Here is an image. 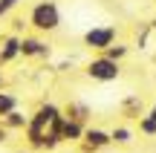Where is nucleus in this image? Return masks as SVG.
I'll return each instance as SVG.
<instances>
[{
  "label": "nucleus",
  "instance_id": "obj_17",
  "mask_svg": "<svg viewBox=\"0 0 156 153\" xmlns=\"http://www.w3.org/2000/svg\"><path fill=\"white\" fill-rule=\"evenodd\" d=\"M26 26H29V20H26V17H15V20H12V32H15V35H20Z\"/></svg>",
  "mask_w": 156,
  "mask_h": 153
},
{
  "label": "nucleus",
  "instance_id": "obj_18",
  "mask_svg": "<svg viewBox=\"0 0 156 153\" xmlns=\"http://www.w3.org/2000/svg\"><path fill=\"white\" fill-rule=\"evenodd\" d=\"M9 142H12V130L0 121V144H9Z\"/></svg>",
  "mask_w": 156,
  "mask_h": 153
},
{
  "label": "nucleus",
  "instance_id": "obj_11",
  "mask_svg": "<svg viewBox=\"0 0 156 153\" xmlns=\"http://www.w3.org/2000/svg\"><path fill=\"white\" fill-rule=\"evenodd\" d=\"M64 116H67V119H75V121H84V124H87V119L93 116V110H90L84 101H69L67 107H64Z\"/></svg>",
  "mask_w": 156,
  "mask_h": 153
},
{
  "label": "nucleus",
  "instance_id": "obj_22",
  "mask_svg": "<svg viewBox=\"0 0 156 153\" xmlns=\"http://www.w3.org/2000/svg\"><path fill=\"white\" fill-rule=\"evenodd\" d=\"M153 26H156V20H153Z\"/></svg>",
  "mask_w": 156,
  "mask_h": 153
},
{
  "label": "nucleus",
  "instance_id": "obj_1",
  "mask_svg": "<svg viewBox=\"0 0 156 153\" xmlns=\"http://www.w3.org/2000/svg\"><path fill=\"white\" fill-rule=\"evenodd\" d=\"M64 119V110L52 101H44L38 104L35 113H29V127L23 130V139H26V148L29 150H44V142L49 136L52 124Z\"/></svg>",
  "mask_w": 156,
  "mask_h": 153
},
{
  "label": "nucleus",
  "instance_id": "obj_3",
  "mask_svg": "<svg viewBox=\"0 0 156 153\" xmlns=\"http://www.w3.org/2000/svg\"><path fill=\"white\" fill-rule=\"evenodd\" d=\"M84 75L95 84H110V81L122 78V61H113L104 52H95L87 64H84Z\"/></svg>",
  "mask_w": 156,
  "mask_h": 153
},
{
  "label": "nucleus",
  "instance_id": "obj_15",
  "mask_svg": "<svg viewBox=\"0 0 156 153\" xmlns=\"http://www.w3.org/2000/svg\"><path fill=\"white\" fill-rule=\"evenodd\" d=\"M139 133H142V136H156V119H151V116H139Z\"/></svg>",
  "mask_w": 156,
  "mask_h": 153
},
{
  "label": "nucleus",
  "instance_id": "obj_2",
  "mask_svg": "<svg viewBox=\"0 0 156 153\" xmlns=\"http://www.w3.org/2000/svg\"><path fill=\"white\" fill-rule=\"evenodd\" d=\"M26 20H29V29H35L38 35H52V32H58L61 23H64L61 6H58L55 0H38V3L29 6Z\"/></svg>",
  "mask_w": 156,
  "mask_h": 153
},
{
  "label": "nucleus",
  "instance_id": "obj_21",
  "mask_svg": "<svg viewBox=\"0 0 156 153\" xmlns=\"http://www.w3.org/2000/svg\"><path fill=\"white\" fill-rule=\"evenodd\" d=\"M15 153H32V150H29V148H26V150H15Z\"/></svg>",
  "mask_w": 156,
  "mask_h": 153
},
{
  "label": "nucleus",
  "instance_id": "obj_7",
  "mask_svg": "<svg viewBox=\"0 0 156 153\" xmlns=\"http://www.w3.org/2000/svg\"><path fill=\"white\" fill-rule=\"evenodd\" d=\"M20 38L23 35H15V32H9V35L0 38V67H6V64H12V61L20 58Z\"/></svg>",
  "mask_w": 156,
  "mask_h": 153
},
{
  "label": "nucleus",
  "instance_id": "obj_20",
  "mask_svg": "<svg viewBox=\"0 0 156 153\" xmlns=\"http://www.w3.org/2000/svg\"><path fill=\"white\" fill-rule=\"evenodd\" d=\"M6 87V75H3V69H0V90Z\"/></svg>",
  "mask_w": 156,
  "mask_h": 153
},
{
  "label": "nucleus",
  "instance_id": "obj_19",
  "mask_svg": "<svg viewBox=\"0 0 156 153\" xmlns=\"http://www.w3.org/2000/svg\"><path fill=\"white\" fill-rule=\"evenodd\" d=\"M147 116H151V119H156V101L151 104V110H147Z\"/></svg>",
  "mask_w": 156,
  "mask_h": 153
},
{
  "label": "nucleus",
  "instance_id": "obj_6",
  "mask_svg": "<svg viewBox=\"0 0 156 153\" xmlns=\"http://www.w3.org/2000/svg\"><path fill=\"white\" fill-rule=\"evenodd\" d=\"M78 148H81V153H101V150L113 148V136L104 127H87L84 139L78 142Z\"/></svg>",
  "mask_w": 156,
  "mask_h": 153
},
{
  "label": "nucleus",
  "instance_id": "obj_8",
  "mask_svg": "<svg viewBox=\"0 0 156 153\" xmlns=\"http://www.w3.org/2000/svg\"><path fill=\"white\" fill-rule=\"evenodd\" d=\"M84 130H87V124H84V121H75V119H67V116H64V127H61L64 142L78 144V142L84 139Z\"/></svg>",
  "mask_w": 156,
  "mask_h": 153
},
{
  "label": "nucleus",
  "instance_id": "obj_4",
  "mask_svg": "<svg viewBox=\"0 0 156 153\" xmlns=\"http://www.w3.org/2000/svg\"><path fill=\"white\" fill-rule=\"evenodd\" d=\"M119 38V29L113 26V23H93V26L84 32V46H87L90 52H104L107 46H113Z\"/></svg>",
  "mask_w": 156,
  "mask_h": 153
},
{
  "label": "nucleus",
  "instance_id": "obj_14",
  "mask_svg": "<svg viewBox=\"0 0 156 153\" xmlns=\"http://www.w3.org/2000/svg\"><path fill=\"white\" fill-rule=\"evenodd\" d=\"M104 55L113 58V61H124V58L130 55V46H127V43H119V40H116L113 46H107V49H104Z\"/></svg>",
  "mask_w": 156,
  "mask_h": 153
},
{
  "label": "nucleus",
  "instance_id": "obj_16",
  "mask_svg": "<svg viewBox=\"0 0 156 153\" xmlns=\"http://www.w3.org/2000/svg\"><path fill=\"white\" fill-rule=\"evenodd\" d=\"M20 3H23V0H0V20H3V17H9Z\"/></svg>",
  "mask_w": 156,
  "mask_h": 153
},
{
  "label": "nucleus",
  "instance_id": "obj_13",
  "mask_svg": "<svg viewBox=\"0 0 156 153\" xmlns=\"http://www.w3.org/2000/svg\"><path fill=\"white\" fill-rule=\"evenodd\" d=\"M17 107H20V98H17L15 92H9V90H0V119L9 116L12 110H17Z\"/></svg>",
  "mask_w": 156,
  "mask_h": 153
},
{
  "label": "nucleus",
  "instance_id": "obj_12",
  "mask_svg": "<svg viewBox=\"0 0 156 153\" xmlns=\"http://www.w3.org/2000/svg\"><path fill=\"white\" fill-rule=\"evenodd\" d=\"M122 116H124V119H136V121H139V116H145V113H142V98H139V96L124 98V104H122Z\"/></svg>",
  "mask_w": 156,
  "mask_h": 153
},
{
  "label": "nucleus",
  "instance_id": "obj_5",
  "mask_svg": "<svg viewBox=\"0 0 156 153\" xmlns=\"http://www.w3.org/2000/svg\"><path fill=\"white\" fill-rule=\"evenodd\" d=\"M52 55V43L41 35H23L20 38V58L29 61H46Z\"/></svg>",
  "mask_w": 156,
  "mask_h": 153
},
{
  "label": "nucleus",
  "instance_id": "obj_9",
  "mask_svg": "<svg viewBox=\"0 0 156 153\" xmlns=\"http://www.w3.org/2000/svg\"><path fill=\"white\" fill-rule=\"evenodd\" d=\"M0 121H3V124L9 127L12 133H23V130H26V127H29V113H23V110L17 107V110H12L9 116H3V119H0Z\"/></svg>",
  "mask_w": 156,
  "mask_h": 153
},
{
  "label": "nucleus",
  "instance_id": "obj_10",
  "mask_svg": "<svg viewBox=\"0 0 156 153\" xmlns=\"http://www.w3.org/2000/svg\"><path fill=\"white\" fill-rule=\"evenodd\" d=\"M110 136H113V144H116V148H130V144L136 142V133L130 130V127H124V124H116L110 130Z\"/></svg>",
  "mask_w": 156,
  "mask_h": 153
}]
</instances>
